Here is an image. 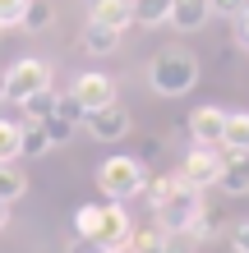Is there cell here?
<instances>
[{
  "label": "cell",
  "mask_w": 249,
  "mask_h": 253,
  "mask_svg": "<svg viewBox=\"0 0 249 253\" xmlns=\"http://www.w3.org/2000/svg\"><path fill=\"white\" fill-rule=\"evenodd\" d=\"M19 125H23V152H28V157H47V152H51L47 125H42V120H19Z\"/></svg>",
  "instance_id": "obj_24"
},
{
  "label": "cell",
  "mask_w": 249,
  "mask_h": 253,
  "mask_svg": "<svg viewBox=\"0 0 249 253\" xmlns=\"http://www.w3.org/2000/svg\"><path fill=\"white\" fill-rule=\"evenodd\" d=\"M231 23H236V42H240V46L249 51V5L236 14V19H231Z\"/></svg>",
  "instance_id": "obj_30"
},
{
  "label": "cell",
  "mask_w": 249,
  "mask_h": 253,
  "mask_svg": "<svg viewBox=\"0 0 249 253\" xmlns=\"http://www.w3.org/2000/svg\"><path fill=\"white\" fill-rule=\"evenodd\" d=\"M42 125H47V138H51V147H60V143H69V138H74V133H79V125H69V120H60V115H47V120H42Z\"/></svg>",
  "instance_id": "obj_25"
},
{
  "label": "cell",
  "mask_w": 249,
  "mask_h": 253,
  "mask_svg": "<svg viewBox=\"0 0 249 253\" xmlns=\"http://www.w3.org/2000/svg\"><path fill=\"white\" fill-rule=\"evenodd\" d=\"M9 226V203H0V230Z\"/></svg>",
  "instance_id": "obj_32"
},
{
  "label": "cell",
  "mask_w": 249,
  "mask_h": 253,
  "mask_svg": "<svg viewBox=\"0 0 249 253\" xmlns=\"http://www.w3.org/2000/svg\"><path fill=\"white\" fill-rule=\"evenodd\" d=\"M217 175H222V147H194V152L180 157V170L175 180L189 184V189H212Z\"/></svg>",
  "instance_id": "obj_5"
},
{
  "label": "cell",
  "mask_w": 249,
  "mask_h": 253,
  "mask_svg": "<svg viewBox=\"0 0 249 253\" xmlns=\"http://www.w3.org/2000/svg\"><path fill=\"white\" fill-rule=\"evenodd\" d=\"M199 207H203V189H189V184H175L171 189V198L157 207V226L162 230H189V221L199 216Z\"/></svg>",
  "instance_id": "obj_4"
},
{
  "label": "cell",
  "mask_w": 249,
  "mask_h": 253,
  "mask_svg": "<svg viewBox=\"0 0 249 253\" xmlns=\"http://www.w3.org/2000/svg\"><path fill=\"white\" fill-rule=\"evenodd\" d=\"M222 147H231V152H249V111H226Z\"/></svg>",
  "instance_id": "obj_14"
},
{
  "label": "cell",
  "mask_w": 249,
  "mask_h": 253,
  "mask_svg": "<svg viewBox=\"0 0 249 253\" xmlns=\"http://www.w3.org/2000/svg\"><path fill=\"white\" fill-rule=\"evenodd\" d=\"M0 101H5V74H0Z\"/></svg>",
  "instance_id": "obj_33"
},
{
  "label": "cell",
  "mask_w": 249,
  "mask_h": 253,
  "mask_svg": "<svg viewBox=\"0 0 249 253\" xmlns=\"http://www.w3.org/2000/svg\"><path fill=\"white\" fill-rule=\"evenodd\" d=\"M212 19V9H208V0H171V28L175 33H199V28H208Z\"/></svg>",
  "instance_id": "obj_12"
},
{
  "label": "cell",
  "mask_w": 249,
  "mask_h": 253,
  "mask_svg": "<svg viewBox=\"0 0 249 253\" xmlns=\"http://www.w3.org/2000/svg\"><path fill=\"white\" fill-rule=\"evenodd\" d=\"M143 79H148V87L157 97H185V92H194V83H199V60H194V51H185V46H162L148 60Z\"/></svg>",
  "instance_id": "obj_1"
},
{
  "label": "cell",
  "mask_w": 249,
  "mask_h": 253,
  "mask_svg": "<svg viewBox=\"0 0 249 253\" xmlns=\"http://www.w3.org/2000/svg\"><path fill=\"white\" fill-rule=\"evenodd\" d=\"M42 87H55V83H51V65L37 60V55H23V60H14L5 69V101H14V106H23Z\"/></svg>",
  "instance_id": "obj_3"
},
{
  "label": "cell",
  "mask_w": 249,
  "mask_h": 253,
  "mask_svg": "<svg viewBox=\"0 0 249 253\" xmlns=\"http://www.w3.org/2000/svg\"><path fill=\"white\" fill-rule=\"evenodd\" d=\"M171 19V0H134V28H162Z\"/></svg>",
  "instance_id": "obj_16"
},
{
  "label": "cell",
  "mask_w": 249,
  "mask_h": 253,
  "mask_svg": "<svg viewBox=\"0 0 249 253\" xmlns=\"http://www.w3.org/2000/svg\"><path fill=\"white\" fill-rule=\"evenodd\" d=\"M125 253H166V230L162 226H134V240Z\"/></svg>",
  "instance_id": "obj_17"
},
{
  "label": "cell",
  "mask_w": 249,
  "mask_h": 253,
  "mask_svg": "<svg viewBox=\"0 0 249 253\" xmlns=\"http://www.w3.org/2000/svg\"><path fill=\"white\" fill-rule=\"evenodd\" d=\"M115 92H120V83H115L111 74H101V69L79 74V79H74V87H69V97H74L79 106H83V115H88V111L111 106V101H115Z\"/></svg>",
  "instance_id": "obj_7"
},
{
  "label": "cell",
  "mask_w": 249,
  "mask_h": 253,
  "mask_svg": "<svg viewBox=\"0 0 249 253\" xmlns=\"http://www.w3.org/2000/svg\"><path fill=\"white\" fill-rule=\"evenodd\" d=\"M245 5H249V0H208V9L217 14V19H236Z\"/></svg>",
  "instance_id": "obj_28"
},
{
  "label": "cell",
  "mask_w": 249,
  "mask_h": 253,
  "mask_svg": "<svg viewBox=\"0 0 249 253\" xmlns=\"http://www.w3.org/2000/svg\"><path fill=\"white\" fill-rule=\"evenodd\" d=\"M97 189L106 193V203H129V198H139L143 193V161L139 157H106L97 166Z\"/></svg>",
  "instance_id": "obj_2"
},
{
  "label": "cell",
  "mask_w": 249,
  "mask_h": 253,
  "mask_svg": "<svg viewBox=\"0 0 249 253\" xmlns=\"http://www.w3.org/2000/svg\"><path fill=\"white\" fill-rule=\"evenodd\" d=\"M51 23H55V5H51V0H28V9L19 19L23 33H42V28H51Z\"/></svg>",
  "instance_id": "obj_18"
},
{
  "label": "cell",
  "mask_w": 249,
  "mask_h": 253,
  "mask_svg": "<svg viewBox=\"0 0 249 253\" xmlns=\"http://www.w3.org/2000/svg\"><path fill=\"white\" fill-rule=\"evenodd\" d=\"M23 157V125L19 120H0V161Z\"/></svg>",
  "instance_id": "obj_23"
},
{
  "label": "cell",
  "mask_w": 249,
  "mask_h": 253,
  "mask_svg": "<svg viewBox=\"0 0 249 253\" xmlns=\"http://www.w3.org/2000/svg\"><path fill=\"white\" fill-rule=\"evenodd\" d=\"M134 240V216L125 203H106L101 207V230H97V249L101 253H125Z\"/></svg>",
  "instance_id": "obj_6"
},
{
  "label": "cell",
  "mask_w": 249,
  "mask_h": 253,
  "mask_svg": "<svg viewBox=\"0 0 249 253\" xmlns=\"http://www.w3.org/2000/svg\"><path fill=\"white\" fill-rule=\"evenodd\" d=\"M101 207H106V203H83V207H74V235L97 240V230H101Z\"/></svg>",
  "instance_id": "obj_20"
},
{
  "label": "cell",
  "mask_w": 249,
  "mask_h": 253,
  "mask_svg": "<svg viewBox=\"0 0 249 253\" xmlns=\"http://www.w3.org/2000/svg\"><path fill=\"white\" fill-rule=\"evenodd\" d=\"M51 115H60V120H69V125H83V106H79L74 97H60V101H55V111H51Z\"/></svg>",
  "instance_id": "obj_27"
},
{
  "label": "cell",
  "mask_w": 249,
  "mask_h": 253,
  "mask_svg": "<svg viewBox=\"0 0 249 253\" xmlns=\"http://www.w3.org/2000/svg\"><path fill=\"white\" fill-rule=\"evenodd\" d=\"M88 19L101 28H115V33H129L134 28V0H93Z\"/></svg>",
  "instance_id": "obj_11"
},
{
  "label": "cell",
  "mask_w": 249,
  "mask_h": 253,
  "mask_svg": "<svg viewBox=\"0 0 249 253\" xmlns=\"http://www.w3.org/2000/svg\"><path fill=\"white\" fill-rule=\"evenodd\" d=\"M175 184H180V180H175V170H166V175H143V198H148L152 212L171 198V189H175Z\"/></svg>",
  "instance_id": "obj_19"
},
{
  "label": "cell",
  "mask_w": 249,
  "mask_h": 253,
  "mask_svg": "<svg viewBox=\"0 0 249 253\" xmlns=\"http://www.w3.org/2000/svg\"><path fill=\"white\" fill-rule=\"evenodd\" d=\"M55 101H60V92H55V87H42V92H33L19 111H23V120H47V115L55 111Z\"/></svg>",
  "instance_id": "obj_22"
},
{
  "label": "cell",
  "mask_w": 249,
  "mask_h": 253,
  "mask_svg": "<svg viewBox=\"0 0 249 253\" xmlns=\"http://www.w3.org/2000/svg\"><path fill=\"white\" fill-rule=\"evenodd\" d=\"M245 157H249V152H245Z\"/></svg>",
  "instance_id": "obj_34"
},
{
  "label": "cell",
  "mask_w": 249,
  "mask_h": 253,
  "mask_svg": "<svg viewBox=\"0 0 249 253\" xmlns=\"http://www.w3.org/2000/svg\"><path fill=\"white\" fill-rule=\"evenodd\" d=\"M69 253H101L97 240H83V235H74V244H69Z\"/></svg>",
  "instance_id": "obj_31"
},
{
  "label": "cell",
  "mask_w": 249,
  "mask_h": 253,
  "mask_svg": "<svg viewBox=\"0 0 249 253\" xmlns=\"http://www.w3.org/2000/svg\"><path fill=\"white\" fill-rule=\"evenodd\" d=\"M28 193V175L14 161H0V203H19Z\"/></svg>",
  "instance_id": "obj_15"
},
{
  "label": "cell",
  "mask_w": 249,
  "mask_h": 253,
  "mask_svg": "<svg viewBox=\"0 0 249 253\" xmlns=\"http://www.w3.org/2000/svg\"><path fill=\"white\" fill-rule=\"evenodd\" d=\"M212 189H222L226 198H245V193H249V157L222 147V175H217Z\"/></svg>",
  "instance_id": "obj_10"
},
{
  "label": "cell",
  "mask_w": 249,
  "mask_h": 253,
  "mask_svg": "<svg viewBox=\"0 0 249 253\" xmlns=\"http://www.w3.org/2000/svg\"><path fill=\"white\" fill-rule=\"evenodd\" d=\"M222 129H226V111L222 106H194L189 111V143L194 147H222Z\"/></svg>",
  "instance_id": "obj_9"
},
{
  "label": "cell",
  "mask_w": 249,
  "mask_h": 253,
  "mask_svg": "<svg viewBox=\"0 0 249 253\" xmlns=\"http://www.w3.org/2000/svg\"><path fill=\"white\" fill-rule=\"evenodd\" d=\"M83 129H88V138H97V143H120L125 133L134 129V120H129V111L120 101H111V106H101V111H88Z\"/></svg>",
  "instance_id": "obj_8"
},
{
  "label": "cell",
  "mask_w": 249,
  "mask_h": 253,
  "mask_svg": "<svg viewBox=\"0 0 249 253\" xmlns=\"http://www.w3.org/2000/svg\"><path fill=\"white\" fill-rule=\"evenodd\" d=\"M120 37H125V33H115V28H101V23L88 19V23H83V33H79V46H83V55H111V51H120Z\"/></svg>",
  "instance_id": "obj_13"
},
{
  "label": "cell",
  "mask_w": 249,
  "mask_h": 253,
  "mask_svg": "<svg viewBox=\"0 0 249 253\" xmlns=\"http://www.w3.org/2000/svg\"><path fill=\"white\" fill-rule=\"evenodd\" d=\"M231 249H236V253H249V216L231 226Z\"/></svg>",
  "instance_id": "obj_29"
},
{
  "label": "cell",
  "mask_w": 249,
  "mask_h": 253,
  "mask_svg": "<svg viewBox=\"0 0 249 253\" xmlns=\"http://www.w3.org/2000/svg\"><path fill=\"white\" fill-rule=\"evenodd\" d=\"M23 9H28V0H0V33H5V28H19Z\"/></svg>",
  "instance_id": "obj_26"
},
{
  "label": "cell",
  "mask_w": 249,
  "mask_h": 253,
  "mask_svg": "<svg viewBox=\"0 0 249 253\" xmlns=\"http://www.w3.org/2000/svg\"><path fill=\"white\" fill-rule=\"evenodd\" d=\"M217 226H222V221H217V212L203 203V207H199V216L189 221V230H185V235H189L194 244H208V240H217Z\"/></svg>",
  "instance_id": "obj_21"
}]
</instances>
